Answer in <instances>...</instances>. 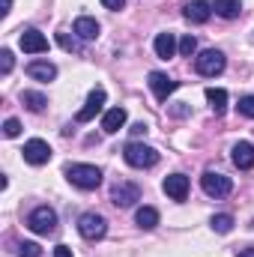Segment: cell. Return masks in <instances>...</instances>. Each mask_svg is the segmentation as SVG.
Instances as JSON below:
<instances>
[{
  "label": "cell",
  "instance_id": "obj_34",
  "mask_svg": "<svg viewBox=\"0 0 254 257\" xmlns=\"http://www.w3.org/2000/svg\"><path fill=\"white\" fill-rule=\"evenodd\" d=\"M239 257H254V248H242V251H239Z\"/></svg>",
  "mask_w": 254,
  "mask_h": 257
},
{
  "label": "cell",
  "instance_id": "obj_29",
  "mask_svg": "<svg viewBox=\"0 0 254 257\" xmlns=\"http://www.w3.org/2000/svg\"><path fill=\"white\" fill-rule=\"evenodd\" d=\"M3 135H6V138H18V135H21V123H18L15 117H9V120L3 123Z\"/></svg>",
  "mask_w": 254,
  "mask_h": 257
},
{
  "label": "cell",
  "instance_id": "obj_33",
  "mask_svg": "<svg viewBox=\"0 0 254 257\" xmlns=\"http://www.w3.org/2000/svg\"><path fill=\"white\" fill-rule=\"evenodd\" d=\"M174 114H177V117H186V114H189V108H186V105H183V102H180V105H177V108H174Z\"/></svg>",
  "mask_w": 254,
  "mask_h": 257
},
{
  "label": "cell",
  "instance_id": "obj_9",
  "mask_svg": "<svg viewBox=\"0 0 254 257\" xmlns=\"http://www.w3.org/2000/svg\"><path fill=\"white\" fill-rule=\"evenodd\" d=\"M18 42H21L24 54H45V51H48V39H45V33H39L36 27H27V30H21Z\"/></svg>",
  "mask_w": 254,
  "mask_h": 257
},
{
  "label": "cell",
  "instance_id": "obj_13",
  "mask_svg": "<svg viewBox=\"0 0 254 257\" xmlns=\"http://www.w3.org/2000/svg\"><path fill=\"white\" fill-rule=\"evenodd\" d=\"M230 159H233V165H236L239 171H251L254 168V144L239 141V144L230 150Z\"/></svg>",
  "mask_w": 254,
  "mask_h": 257
},
{
  "label": "cell",
  "instance_id": "obj_30",
  "mask_svg": "<svg viewBox=\"0 0 254 257\" xmlns=\"http://www.w3.org/2000/svg\"><path fill=\"white\" fill-rule=\"evenodd\" d=\"M102 6H105V9H111V12H120V9L126 6V0H102Z\"/></svg>",
  "mask_w": 254,
  "mask_h": 257
},
{
  "label": "cell",
  "instance_id": "obj_1",
  "mask_svg": "<svg viewBox=\"0 0 254 257\" xmlns=\"http://www.w3.org/2000/svg\"><path fill=\"white\" fill-rule=\"evenodd\" d=\"M66 180L84 192H93L102 186V171L96 165H66Z\"/></svg>",
  "mask_w": 254,
  "mask_h": 257
},
{
  "label": "cell",
  "instance_id": "obj_19",
  "mask_svg": "<svg viewBox=\"0 0 254 257\" xmlns=\"http://www.w3.org/2000/svg\"><path fill=\"white\" fill-rule=\"evenodd\" d=\"M206 102H209L212 114L221 117V114L227 111V90H221V87H209V90H206Z\"/></svg>",
  "mask_w": 254,
  "mask_h": 257
},
{
  "label": "cell",
  "instance_id": "obj_11",
  "mask_svg": "<svg viewBox=\"0 0 254 257\" xmlns=\"http://www.w3.org/2000/svg\"><path fill=\"white\" fill-rule=\"evenodd\" d=\"M135 200H141V189H138L135 183H117V186L111 189V203L120 206V209L135 206Z\"/></svg>",
  "mask_w": 254,
  "mask_h": 257
},
{
  "label": "cell",
  "instance_id": "obj_26",
  "mask_svg": "<svg viewBox=\"0 0 254 257\" xmlns=\"http://www.w3.org/2000/svg\"><path fill=\"white\" fill-rule=\"evenodd\" d=\"M18 257H42V248L36 242H21L18 245Z\"/></svg>",
  "mask_w": 254,
  "mask_h": 257
},
{
  "label": "cell",
  "instance_id": "obj_12",
  "mask_svg": "<svg viewBox=\"0 0 254 257\" xmlns=\"http://www.w3.org/2000/svg\"><path fill=\"white\" fill-rule=\"evenodd\" d=\"M162 189H165V194H168L171 200H186V197H189V177H186V174H171V177L162 183Z\"/></svg>",
  "mask_w": 254,
  "mask_h": 257
},
{
  "label": "cell",
  "instance_id": "obj_23",
  "mask_svg": "<svg viewBox=\"0 0 254 257\" xmlns=\"http://www.w3.org/2000/svg\"><path fill=\"white\" fill-rule=\"evenodd\" d=\"M212 230L215 233H230L233 230V215H227V212H218V215H212Z\"/></svg>",
  "mask_w": 254,
  "mask_h": 257
},
{
  "label": "cell",
  "instance_id": "obj_21",
  "mask_svg": "<svg viewBox=\"0 0 254 257\" xmlns=\"http://www.w3.org/2000/svg\"><path fill=\"white\" fill-rule=\"evenodd\" d=\"M135 221H138V227L153 230V227L159 224V209H156V206H141V209L135 212Z\"/></svg>",
  "mask_w": 254,
  "mask_h": 257
},
{
  "label": "cell",
  "instance_id": "obj_24",
  "mask_svg": "<svg viewBox=\"0 0 254 257\" xmlns=\"http://www.w3.org/2000/svg\"><path fill=\"white\" fill-rule=\"evenodd\" d=\"M197 51V39L194 36H183L180 39V57H191Z\"/></svg>",
  "mask_w": 254,
  "mask_h": 257
},
{
  "label": "cell",
  "instance_id": "obj_27",
  "mask_svg": "<svg viewBox=\"0 0 254 257\" xmlns=\"http://www.w3.org/2000/svg\"><path fill=\"white\" fill-rule=\"evenodd\" d=\"M12 66H15L12 51H9V48H3V51H0V72H3V75H9V72H12Z\"/></svg>",
  "mask_w": 254,
  "mask_h": 257
},
{
  "label": "cell",
  "instance_id": "obj_5",
  "mask_svg": "<svg viewBox=\"0 0 254 257\" xmlns=\"http://www.w3.org/2000/svg\"><path fill=\"white\" fill-rule=\"evenodd\" d=\"M200 189L209 194V197H227V194L233 192V180L230 177H224V174H218V171H203V177H200Z\"/></svg>",
  "mask_w": 254,
  "mask_h": 257
},
{
  "label": "cell",
  "instance_id": "obj_7",
  "mask_svg": "<svg viewBox=\"0 0 254 257\" xmlns=\"http://www.w3.org/2000/svg\"><path fill=\"white\" fill-rule=\"evenodd\" d=\"M105 99H108L105 87H93L90 96H87V102H84V108L75 114V120H78V123H90V120H96V114L105 108Z\"/></svg>",
  "mask_w": 254,
  "mask_h": 257
},
{
  "label": "cell",
  "instance_id": "obj_2",
  "mask_svg": "<svg viewBox=\"0 0 254 257\" xmlns=\"http://www.w3.org/2000/svg\"><path fill=\"white\" fill-rule=\"evenodd\" d=\"M123 159H126V165L138 168V171L156 168L159 165V150L156 147H147L141 141H132V144H126V150H123Z\"/></svg>",
  "mask_w": 254,
  "mask_h": 257
},
{
  "label": "cell",
  "instance_id": "obj_17",
  "mask_svg": "<svg viewBox=\"0 0 254 257\" xmlns=\"http://www.w3.org/2000/svg\"><path fill=\"white\" fill-rule=\"evenodd\" d=\"M27 75L33 81H54L57 78V66L48 63V60H33V63H27Z\"/></svg>",
  "mask_w": 254,
  "mask_h": 257
},
{
  "label": "cell",
  "instance_id": "obj_16",
  "mask_svg": "<svg viewBox=\"0 0 254 257\" xmlns=\"http://www.w3.org/2000/svg\"><path fill=\"white\" fill-rule=\"evenodd\" d=\"M99 21L96 18H90V15H81L78 21H75V27H72V33L78 36V39H84V42H90V39H99Z\"/></svg>",
  "mask_w": 254,
  "mask_h": 257
},
{
  "label": "cell",
  "instance_id": "obj_31",
  "mask_svg": "<svg viewBox=\"0 0 254 257\" xmlns=\"http://www.w3.org/2000/svg\"><path fill=\"white\" fill-rule=\"evenodd\" d=\"M129 132H132L135 138H141V135H147V123H135V126L129 128Z\"/></svg>",
  "mask_w": 254,
  "mask_h": 257
},
{
  "label": "cell",
  "instance_id": "obj_8",
  "mask_svg": "<svg viewBox=\"0 0 254 257\" xmlns=\"http://www.w3.org/2000/svg\"><path fill=\"white\" fill-rule=\"evenodd\" d=\"M24 162L27 165H48V159H51V147H48V141H42V138H30L27 144H24Z\"/></svg>",
  "mask_w": 254,
  "mask_h": 257
},
{
  "label": "cell",
  "instance_id": "obj_28",
  "mask_svg": "<svg viewBox=\"0 0 254 257\" xmlns=\"http://www.w3.org/2000/svg\"><path fill=\"white\" fill-rule=\"evenodd\" d=\"M57 42H60V48H66V51H81L78 39H75V36L69 39V33H57Z\"/></svg>",
  "mask_w": 254,
  "mask_h": 257
},
{
  "label": "cell",
  "instance_id": "obj_25",
  "mask_svg": "<svg viewBox=\"0 0 254 257\" xmlns=\"http://www.w3.org/2000/svg\"><path fill=\"white\" fill-rule=\"evenodd\" d=\"M236 111H239L242 117L254 120V96H242V99H239V105H236Z\"/></svg>",
  "mask_w": 254,
  "mask_h": 257
},
{
  "label": "cell",
  "instance_id": "obj_18",
  "mask_svg": "<svg viewBox=\"0 0 254 257\" xmlns=\"http://www.w3.org/2000/svg\"><path fill=\"white\" fill-rule=\"evenodd\" d=\"M126 120H129L126 108H111V111H105V117H102V128H105L108 135H117L120 128L126 126Z\"/></svg>",
  "mask_w": 254,
  "mask_h": 257
},
{
  "label": "cell",
  "instance_id": "obj_6",
  "mask_svg": "<svg viewBox=\"0 0 254 257\" xmlns=\"http://www.w3.org/2000/svg\"><path fill=\"white\" fill-rule=\"evenodd\" d=\"M78 233H81L84 239L96 242V239H102V236L108 233V221H105L99 212H84V215L78 218Z\"/></svg>",
  "mask_w": 254,
  "mask_h": 257
},
{
  "label": "cell",
  "instance_id": "obj_4",
  "mask_svg": "<svg viewBox=\"0 0 254 257\" xmlns=\"http://www.w3.org/2000/svg\"><path fill=\"white\" fill-rule=\"evenodd\" d=\"M27 227H30L33 233H39V236H48V233H54V227H57V212H54L51 206H36V209L27 215Z\"/></svg>",
  "mask_w": 254,
  "mask_h": 257
},
{
  "label": "cell",
  "instance_id": "obj_20",
  "mask_svg": "<svg viewBox=\"0 0 254 257\" xmlns=\"http://www.w3.org/2000/svg\"><path fill=\"white\" fill-rule=\"evenodd\" d=\"M21 105H27L33 114H39V111H45L48 96H45V93H39V90H24V93H21Z\"/></svg>",
  "mask_w": 254,
  "mask_h": 257
},
{
  "label": "cell",
  "instance_id": "obj_32",
  "mask_svg": "<svg viewBox=\"0 0 254 257\" xmlns=\"http://www.w3.org/2000/svg\"><path fill=\"white\" fill-rule=\"evenodd\" d=\"M54 257H72V248L69 245H57L54 248Z\"/></svg>",
  "mask_w": 254,
  "mask_h": 257
},
{
  "label": "cell",
  "instance_id": "obj_14",
  "mask_svg": "<svg viewBox=\"0 0 254 257\" xmlns=\"http://www.w3.org/2000/svg\"><path fill=\"white\" fill-rule=\"evenodd\" d=\"M153 48H156V57H159V60H171V57L180 51V42H177L174 33H159L156 42H153Z\"/></svg>",
  "mask_w": 254,
  "mask_h": 257
},
{
  "label": "cell",
  "instance_id": "obj_22",
  "mask_svg": "<svg viewBox=\"0 0 254 257\" xmlns=\"http://www.w3.org/2000/svg\"><path fill=\"white\" fill-rule=\"evenodd\" d=\"M212 12L221 15V18H239L242 3H239V0H215V3H212Z\"/></svg>",
  "mask_w": 254,
  "mask_h": 257
},
{
  "label": "cell",
  "instance_id": "obj_3",
  "mask_svg": "<svg viewBox=\"0 0 254 257\" xmlns=\"http://www.w3.org/2000/svg\"><path fill=\"white\" fill-rule=\"evenodd\" d=\"M224 54L218 51V48H206V51H200L197 57H194V69H197V75H203V78H215V75H221L224 72Z\"/></svg>",
  "mask_w": 254,
  "mask_h": 257
},
{
  "label": "cell",
  "instance_id": "obj_10",
  "mask_svg": "<svg viewBox=\"0 0 254 257\" xmlns=\"http://www.w3.org/2000/svg\"><path fill=\"white\" fill-rule=\"evenodd\" d=\"M150 90L156 93V99H159V102H168V96L180 90V81L168 78L165 72H150Z\"/></svg>",
  "mask_w": 254,
  "mask_h": 257
},
{
  "label": "cell",
  "instance_id": "obj_15",
  "mask_svg": "<svg viewBox=\"0 0 254 257\" xmlns=\"http://www.w3.org/2000/svg\"><path fill=\"white\" fill-rule=\"evenodd\" d=\"M183 15L189 18L191 24H206L209 15H212V3H206V0H191V3H186Z\"/></svg>",
  "mask_w": 254,
  "mask_h": 257
}]
</instances>
